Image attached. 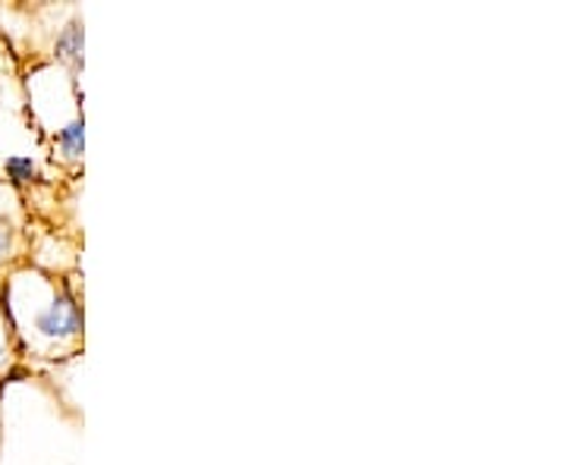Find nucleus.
<instances>
[{
	"mask_svg": "<svg viewBox=\"0 0 566 465\" xmlns=\"http://www.w3.org/2000/svg\"><path fill=\"white\" fill-rule=\"evenodd\" d=\"M32 303L3 293L7 346L20 364L70 362L85 346V311H82L80 271H48L32 264Z\"/></svg>",
	"mask_w": 566,
	"mask_h": 465,
	"instance_id": "nucleus-1",
	"label": "nucleus"
},
{
	"mask_svg": "<svg viewBox=\"0 0 566 465\" xmlns=\"http://www.w3.org/2000/svg\"><path fill=\"white\" fill-rule=\"evenodd\" d=\"M0 39L20 80L63 66L76 88L82 73V10L57 3H0Z\"/></svg>",
	"mask_w": 566,
	"mask_h": 465,
	"instance_id": "nucleus-2",
	"label": "nucleus"
},
{
	"mask_svg": "<svg viewBox=\"0 0 566 465\" xmlns=\"http://www.w3.org/2000/svg\"><path fill=\"white\" fill-rule=\"evenodd\" d=\"M35 258V221L29 218L20 192L0 177V303L7 284Z\"/></svg>",
	"mask_w": 566,
	"mask_h": 465,
	"instance_id": "nucleus-3",
	"label": "nucleus"
},
{
	"mask_svg": "<svg viewBox=\"0 0 566 465\" xmlns=\"http://www.w3.org/2000/svg\"><path fill=\"white\" fill-rule=\"evenodd\" d=\"M82 129H85V117L82 110L51 136V163L57 167L63 180H80L82 177Z\"/></svg>",
	"mask_w": 566,
	"mask_h": 465,
	"instance_id": "nucleus-4",
	"label": "nucleus"
},
{
	"mask_svg": "<svg viewBox=\"0 0 566 465\" xmlns=\"http://www.w3.org/2000/svg\"><path fill=\"white\" fill-rule=\"evenodd\" d=\"M0 437H3V384H0Z\"/></svg>",
	"mask_w": 566,
	"mask_h": 465,
	"instance_id": "nucleus-5",
	"label": "nucleus"
}]
</instances>
